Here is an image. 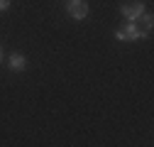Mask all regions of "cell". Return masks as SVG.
<instances>
[{"mask_svg":"<svg viewBox=\"0 0 154 147\" xmlns=\"http://www.w3.org/2000/svg\"><path fill=\"white\" fill-rule=\"evenodd\" d=\"M147 34H149L147 30H140L134 22H130V20H127V25H125L122 30L115 32V39H118V42H140V39H144Z\"/></svg>","mask_w":154,"mask_h":147,"instance_id":"1","label":"cell"},{"mask_svg":"<svg viewBox=\"0 0 154 147\" xmlns=\"http://www.w3.org/2000/svg\"><path fill=\"white\" fill-rule=\"evenodd\" d=\"M142 12H144V3H140V0H132V3L122 5V17L130 22H137L142 17Z\"/></svg>","mask_w":154,"mask_h":147,"instance_id":"2","label":"cell"},{"mask_svg":"<svg viewBox=\"0 0 154 147\" xmlns=\"http://www.w3.org/2000/svg\"><path fill=\"white\" fill-rule=\"evenodd\" d=\"M69 15L73 17V20H86L88 17V3L86 0H71V3L66 5Z\"/></svg>","mask_w":154,"mask_h":147,"instance_id":"3","label":"cell"},{"mask_svg":"<svg viewBox=\"0 0 154 147\" xmlns=\"http://www.w3.org/2000/svg\"><path fill=\"white\" fill-rule=\"evenodd\" d=\"M10 69H12V71H25V69H27V59L22 57L20 52L10 54Z\"/></svg>","mask_w":154,"mask_h":147,"instance_id":"4","label":"cell"},{"mask_svg":"<svg viewBox=\"0 0 154 147\" xmlns=\"http://www.w3.org/2000/svg\"><path fill=\"white\" fill-rule=\"evenodd\" d=\"M152 22H154V17H152L149 12H142V27H144L147 32L152 30Z\"/></svg>","mask_w":154,"mask_h":147,"instance_id":"5","label":"cell"},{"mask_svg":"<svg viewBox=\"0 0 154 147\" xmlns=\"http://www.w3.org/2000/svg\"><path fill=\"white\" fill-rule=\"evenodd\" d=\"M10 8V0H0V10H8Z\"/></svg>","mask_w":154,"mask_h":147,"instance_id":"6","label":"cell"},{"mask_svg":"<svg viewBox=\"0 0 154 147\" xmlns=\"http://www.w3.org/2000/svg\"><path fill=\"white\" fill-rule=\"evenodd\" d=\"M0 59H3V52H0Z\"/></svg>","mask_w":154,"mask_h":147,"instance_id":"7","label":"cell"}]
</instances>
